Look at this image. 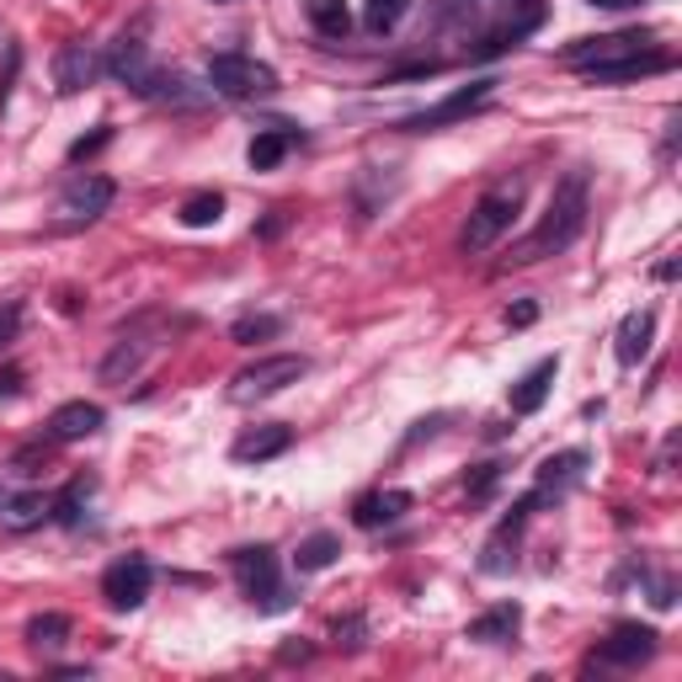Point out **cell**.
Returning a JSON list of instances; mask_svg holds the SVG:
<instances>
[{"instance_id": "1", "label": "cell", "mask_w": 682, "mask_h": 682, "mask_svg": "<svg viewBox=\"0 0 682 682\" xmlns=\"http://www.w3.org/2000/svg\"><path fill=\"white\" fill-rule=\"evenodd\" d=\"M587 230V171H571L560 187H554V197H549L544 218L522 235L518 246H512V256H507V267H528V262H544V256H560V251L571 246L576 235Z\"/></svg>"}, {"instance_id": "2", "label": "cell", "mask_w": 682, "mask_h": 682, "mask_svg": "<svg viewBox=\"0 0 682 682\" xmlns=\"http://www.w3.org/2000/svg\"><path fill=\"white\" fill-rule=\"evenodd\" d=\"M230 566L241 576V592L256 613H283V608H294L288 598V581L277 571V549L273 544H246V549H230Z\"/></svg>"}, {"instance_id": "3", "label": "cell", "mask_w": 682, "mask_h": 682, "mask_svg": "<svg viewBox=\"0 0 682 682\" xmlns=\"http://www.w3.org/2000/svg\"><path fill=\"white\" fill-rule=\"evenodd\" d=\"M522 208V182H501V187H491L475 208H469L465 230H459V251L465 256H480V251H491L507 230H512V218H518Z\"/></svg>"}, {"instance_id": "4", "label": "cell", "mask_w": 682, "mask_h": 682, "mask_svg": "<svg viewBox=\"0 0 682 682\" xmlns=\"http://www.w3.org/2000/svg\"><path fill=\"white\" fill-rule=\"evenodd\" d=\"M309 374V357L304 353H273V357H256L246 363L235 379H230V400L235 406H256V400H273L277 389L299 384Z\"/></svg>"}, {"instance_id": "5", "label": "cell", "mask_w": 682, "mask_h": 682, "mask_svg": "<svg viewBox=\"0 0 682 682\" xmlns=\"http://www.w3.org/2000/svg\"><path fill=\"white\" fill-rule=\"evenodd\" d=\"M208 91L230 102H262L277 91V70L256 54H214L208 59Z\"/></svg>"}, {"instance_id": "6", "label": "cell", "mask_w": 682, "mask_h": 682, "mask_svg": "<svg viewBox=\"0 0 682 682\" xmlns=\"http://www.w3.org/2000/svg\"><path fill=\"white\" fill-rule=\"evenodd\" d=\"M496 85L501 81H469V85H459L454 96H442V102H432V108H421V112H410V118H400L395 129L400 134H432V129H448V123H459V118H469V112H480L486 102L496 96Z\"/></svg>"}, {"instance_id": "7", "label": "cell", "mask_w": 682, "mask_h": 682, "mask_svg": "<svg viewBox=\"0 0 682 682\" xmlns=\"http://www.w3.org/2000/svg\"><path fill=\"white\" fill-rule=\"evenodd\" d=\"M112 197H118V187H112L108 176H75L70 187L59 192L54 203V224L59 230H81V224H96V218L112 208Z\"/></svg>"}, {"instance_id": "8", "label": "cell", "mask_w": 682, "mask_h": 682, "mask_svg": "<svg viewBox=\"0 0 682 682\" xmlns=\"http://www.w3.org/2000/svg\"><path fill=\"white\" fill-rule=\"evenodd\" d=\"M651 49V32L629 28V32H602V38H581V43H571L566 49V64L571 70H598V64H619V59H634Z\"/></svg>"}, {"instance_id": "9", "label": "cell", "mask_w": 682, "mask_h": 682, "mask_svg": "<svg viewBox=\"0 0 682 682\" xmlns=\"http://www.w3.org/2000/svg\"><path fill=\"white\" fill-rule=\"evenodd\" d=\"M150 587H155V571H150L144 554H129V560L108 566V576H102V598H108L112 613H134V608H144Z\"/></svg>"}, {"instance_id": "10", "label": "cell", "mask_w": 682, "mask_h": 682, "mask_svg": "<svg viewBox=\"0 0 682 682\" xmlns=\"http://www.w3.org/2000/svg\"><path fill=\"white\" fill-rule=\"evenodd\" d=\"M655 651H661V634L651 624H619L608 640H598L592 666H645Z\"/></svg>"}, {"instance_id": "11", "label": "cell", "mask_w": 682, "mask_h": 682, "mask_svg": "<svg viewBox=\"0 0 682 682\" xmlns=\"http://www.w3.org/2000/svg\"><path fill=\"white\" fill-rule=\"evenodd\" d=\"M108 75V59L96 54L91 43H64L54 54V85L64 91V96H75V91H85V85H96Z\"/></svg>"}, {"instance_id": "12", "label": "cell", "mask_w": 682, "mask_h": 682, "mask_svg": "<svg viewBox=\"0 0 682 682\" xmlns=\"http://www.w3.org/2000/svg\"><path fill=\"white\" fill-rule=\"evenodd\" d=\"M288 448H294V427H283V421H262V427H251L246 437H235L230 459H235V465H267V459H283Z\"/></svg>"}, {"instance_id": "13", "label": "cell", "mask_w": 682, "mask_h": 682, "mask_svg": "<svg viewBox=\"0 0 682 682\" xmlns=\"http://www.w3.org/2000/svg\"><path fill=\"white\" fill-rule=\"evenodd\" d=\"M155 59H150V49L139 43V38H123V43H112V54H108V75L112 81H123L134 96H144L150 91V81H155Z\"/></svg>"}, {"instance_id": "14", "label": "cell", "mask_w": 682, "mask_h": 682, "mask_svg": "<svg viewBox=\"0 0 682 682\" xmlns=\"http://www.w3.org/2000/svg\"><path fill=\"white\" fill-rule=\"evenodd\" d=\"M108 427V410L96 406V400H70V406H59L49 416V442H81V437H96Z\"/></svg>"}, {"instance_id": "15", "label": "cell", "mask_w": 682, "mask_h": 682, "mask_svg": "<svg viewBox=\"0 0 682 682\" xmlns=\"http://www.w3.org/2000/svg\"><path fill=\"white\" fill-rule=\"evenodd\" d=\"M208 96H214L208 85H192L187 75H176V70H155V81L144 91V102H161V108H171V112H203Z\"/></svg>"}, {"instance_id": "16", "label": "cell", "mask_w": 682, "mask_h": 682, "mask_svg": "<svg viewBox=\"0 0 682 682\" xmlns=\"http://www.w3.org/2000/svg\"><path fill=\"white\" fill-rule=\"evenodd\" d=\"M678 59L666 54V49H645V54L634 59H619V64H598V70H587V81L592 85H624V81H645V75H666Z\"/></svg>"}, {"instance_id": "17", "label": "cell", "mask_w": 682, "mask_h": 682, "mask_svg": "<svg viewBox=\"0 0 682 682\" xmlns=\"http://www.w3.org/2000/svg\"><path fill=\"white\" fill-rule=\"evenodd\" d=\"M554 374H560V357H539L528 374H522L518 384H512V416H533V410L549 400V384H554Z\"/></svg>"}, {"instance_id": "18", "label": "cell", "mask_w": 682, "mask_h": 682, "mask_svg": "<svg viewBox=\"0 0 682 682\" xmlns=\"http://www.w3.org/2000/svg\"><path fill=\"white\" fill-rule=\"evenodd\" d=\"M522 629V608L518 602H496V608H486L480 619H469L465 640H480V645H507V640H518Z\"/></svg>"}, {"instance_id": "19", "label": "cell", "mask_w": 682, "mask_h": 682, "mask_svg": "<svg viewBox=\"0 0 682 682\" xmlns=\"http://www.w3.org/2000/svg\"><path fill=\"white\" fill-rule=\"evenodd\" d=\"M651 342H655V309H629L624 320H619V363L624 368H634L640 357L651 353Z\"/></svg>"}, {"instance_id": "20", "label": "cell", "mask_w": 682, "mask_h": 682, "mask_svg": "<svg viewBox=\"0 0 682 682\" xmlns=\"http://www.w3.org/2000/svg\"><path fill=\"white\" fill-rule=\"evenodd\" d=\"M406 512H410V491H368V496H357L353 522L357 528H384V522L406 518Z\"/></svg>"}, {"instance_id": "21", "label": "cell", "mask_w": 682, "mask_h": 682, "mask_svg": "<svg viewBox=\"0 0 682 682\" xmlns=\"http://www.w3.org/2000/svg\"><path fill=\"white\" fill-rule=\"evenodd\" d=\"M49 512H54V496H43V491H17V496H6V501H0V522H6L11 533L38 528Z\"/></svg>"}, {"instance_id": "22", "label": "cell", "mask_w": 682, "mask_h": 682, "mask_svg": "<svg viewBox=\"0 0 682 682\" xmlns=\"http://www.w3.org/2000/svg\"><path fill=\"white\" fill-rule=\"evenodd\" d=\"M299 144V129H288V123H277V129H267V134H256L251 139V150H246V161L251 171H273V165H283V155Z\"/></svg>"}, {"instance_id": "23", "label": "cell", "mask_w": 682, "mask_h": 682, "mask_svg": "<svg viewBox=\"0 0 682 682\" xmlns=\"http://www.w3.org/2000/svg\"><path fill=\"white\" fill-rule=\"evenodd\" d=\"M144 357H150V347H144V342H129V336H123V342H118V347H112V353L102 357L96 379H102V384H129V379L139 374V368H144Z\"/></svg>"}, {"instance_id": "24", "label": "cell", "mask_w": 682, "mask_h": 682, "mask_svg": "<svg viewBox=\"0 0 682 682\" xmlns=\"http://www.w3.org/2000/svg\"><path fill=\"white\" fill-rule=\"evenodd\" d=\"M336 560H342V539H336V533H309V539L294 549V571L299 576L326 571V566H336Z\"/></svg>"}, {"instance_id": "25", "label": "cell", "mask_w": 682, "mask_h": 682, "mask_svg": "<svg viewBox=\"0 0 682 682\" xmlns=\"http://www.w3.org/2000/svg\"><path fill=\"white\" fill-rule=\"evenodd\" d=\"M587 465V448H566V454H549L544 465H539V496L560 491V486H571L576 475Z\"/></svg>"}, {"instance_id": "26", "label": "cell", "mask_w": 682, "mask_h": 682, "mask_svg": "<svg viewBox=\"0 0 682 682\" xmlns=\"http://www.w3.org/2000/svg\"><path fill=\"white\" fill-rule=\"evenodd\" d=\"M176 218H182L187 230H208V224H218V218H224V197H218V192H192Z\"/></svg>"}, {"instance_id": "27", "label": "cell", "mask_w": 682, "mask_h": 682, "mask_svg": "<svg viewBox=\"0 0 682 682\" xmlns=\"http://www.w3.org/2000/svg\"><path fill=\"white\" fill-rule=\"evenodd\" d=\"M70 640V619L64 613H38L28 624V645L32 651H54V645H64Z\"/></svg>"}, {"instance_id": "28", "label": "cell", "mask_w": 682, "mask_h": 682, "mask_svg": "<svg viewBox=\"0 0 682 682\" xmlns=\"http://www.w3.org/2000/svg\"><path fill=\"white\" fill-rule=\"evenodd\" d=\"M309 22H315V32H326V38H347L353 32V17H347L342 0H309Z\"/></svg>"}, {"instance_id": "29", "label": "cell", "mask_w": 682, "mask_h": 682, "mask_svg": "<svg viewBox=\"0 0 682 682\" xmlns=\"http://www.w3.org/2000/svg\"><path fill=\"white\" fill-rule=\"evenodd\" d=\"M277 330H283L277 315H241V320L230 326V342H235V347H256V342H273Z\"/></svg>"}, {"instance_id": "30", "label": "cell", "mask_w": 682, "mask_h": 682, "mask_svg": "<svg viewBox=\"0 0 682 682\" xmlns=\"http://www.w3.org/2000/svg\"><path fill=\"white\" fill-rule=\"evenodd\" d=\"M363 6H368V28H374V32H389L395 22H400V17H406L410 0H363Z\"/></svg>"}, {"instance_id": "31", "label": "cell", "mask_w": 682, "mask_h": 682, "mask_svg": "<svg viewBox=\"0 0 682 682\" xmlns=\"http://www.w3.org/2000/svg\"><path fill=\"white\" fill-rule=\"evenodd\" d=\"M85 496H91V486H81V480H75V486L54 501V512H49V518H59V522H70V528H75V522H81V501H85Z\"/></svg>"}, {"instance_id": "32", "label": "cell", "mask_w": 682, "mask_h": 682, "mask_svg": "<svg viewBox=\"0 0 682 682\" xmlns=\"http://www.w3.org/2000/svg\"><path fill=\"white\" fill-rule=\"evenodd\" d=\"M336 645H347V651H363V634H368V619L363 613H347V619H336Z\"/></svg>"}, {"instance_id": "33", "label": "cell", "mask_w": 682, "mask_h": 682, "mask_svg": "<svg viewBox=\"0 0 682 682\" xmlns=\"http://www.w3.org/2000/svg\"><path fill=\"white\" fill-rule=\"evenodd\" d=\"M108 144H112V129H108V123H102V129H96V134H91V139H75V144H70V161L81 165V161H91L96 150H108Z\"/></svg>"}, {"instance_id": "34", "label": "cell", "mask_w": 682, "mask_h": 682, "mask_svg": "<svg viewBox=\"0 0 682 682\" xmlns=\"http://www.w3.org/2000/svg\"><path fill=\"white\" fill-rule=\"evenodd\" d=\"M17 330H22V304H0V347L17 342Z\"/></svg>"}, {"instance_id": "35", "label": "cell", "mask_w": 682, "mask_h": 682, "mask_svg": "<svg viewBox=\"0 0 682 682\" xmlns=\"http://www.w3.org/2000/svg\"><path fill=\"white\" fill-rule=\"evenodd\" d=\"M501 480V465H480L475 480H469V496H491V486Z\"/></svg>"}, {"instance_id": "36", "label": "cell", "mask_w": 682, "mask_h": 682, "mask_svg": "<svg viewBox=\"0 0 682 682\" xmlns=\"http://www.w3.org/2000/svg\"><path fill=\"white\" fill-rule=\"evenodd\" d=\"M533 320H539V304H533V299H522V304H512V309H507V326H512V330L533 326Z\"/></svg>"}, {"instance_id": "37", "label": "cell", "mask_w": 682, "mask_h": 682, "mask_svg": "<svg viewBox=\"0 0 682 682\" xmlns=\"http://www.w3.org/2000/svg\"><path fill=\"white\" fill-rule=\"evenodd\" d=\"M17 64H22V49L11 43V49H6V75H0V108H6V96H11V75H17Z\"/></svg>"}, {"instance_id": "38", "label": "cell", "mask_w": 682, "mask_h": 682, "mask_svg": "<svg viewBox=\"0 0 682 682\" xmlns=\"http://www.w3.org/2000/svg\"><path fill=\"white\" fill-rule=\"evenodd\" d=\"M22 389V368H0V400Z\"/></svg>"}, {"instance_id": "39", "label": "cell", "mask_w": 682, "mask_h": 682, "mask_svg": "<svg viewBox=\"0 0 682 682\" xmlns=\"http://www.w3.org/2000/svg\"><path fill=\"white\" fill-rule=\"evenodd\" d=\"M277 661H309V645H283V651H277Z\"/></svg>"}, {"instance_id": "40", "label": "cell", "mask_w": 682, "mask_h": 682, "mask_svg": "<svg viewBox=\"0 0 682 682\" xmlns=\"http://www.w3.org/2000/svg\"><path fill=\"white\" fill-rule=\"evenodd\" d=\"M587 6H602V11H624V6H640V0H587Z\"/></svg>"}, {"instance_id": "41", "label": "cell", "mask_w": 682, "mask_h": 682, "mask_svg": "<svg viewBox=\"0 0 682 682\" xmlns=\"http://www.w3.org/2000/svg\"><path fill=\"white\" fill-rule=\"evenodd\" d=\"M522 6H528V11H539V0H522Z\"/></svg>"}]
</instances>
